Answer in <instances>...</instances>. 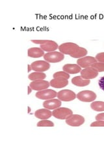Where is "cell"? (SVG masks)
<instances>
[{
	"mask_svg": "<svg viewBox=\"0 0 104 156\" xmlns=\"http://www.w3.org/2000/svg\"><path fill=\"white\" fill-rule=\"evenodd\" d=\"M31 42L36 44H40V48L44 51L52 52L59 49L58 44L51 40H31Z\"/></svg>",
	"mask_w": 104,
	"mask_h": 156,
	"instance_id": "1",
	"label": "cell"
},
{
	"mask_svg": "<svg viewBox=\"0 0 104 156\" xmlns=\"http://www.w3.org/2000/svg\"><path fill=\"white\" fill-rule=\"evenodd\" d=\"M73 115L72 111L66 107H59L52 112V116L60 120H66Z\"/></svg>",
	"mask_w": 104,
	"mask_h": 156,
	"instance_id": "2",
	"label": "cell"
},
{
	"mask_svg": "<svg viewBox=\"0 0 104 156\" xmlns=\"http://www.w3.org/2000/svg\"><path fill=\"white\" fill-rule=\"evenodd\" d=\"M80 47L77 44L73 42H66L63 43L59 46V51L64 55H72L73 53L76 52L77 48Z\"/></svg>",
	"mask_w": 104,
	"mask_h": 156,
	"instance_id": "3",
	"label": "cell"
},
{
	"mask_svg": "<svg viewBox=\"0 0 104 156\" xmlns=\"http://www.w3.org/2000/svg\"><path fill=\"white\" fill-rule=\"evenodd\" d=\"M44 58L46 61L49 63H57L62 61L64 58V55L61 52L58 51H52L48 52L44 55Z\"/></svg>",
	"mask_w": 104,
	"mask_h": 156,
	"instance_id": "4",
	"label": "cell"
},
{
	"mask_svg": "<svg viewBox=\"0 0 104 156\" xmlns=\"http://www.w3.org/2000/svg\"><path fill=\"white\" fill-rule=\"evenodd\" d=\"M96 94L92 90H83L77 94V98L83 102H92L96 99Z\"/></svg>",
	"mask_w": 104,
	"mask_h": 156,
	"instance_id": "5",
	"label": "cell"
},
{
	"mask_svg": "<svg viewBox=\"0 0 104 156\" xmlns=\"http://www.w3.org/2000/svg\"><path fill=\"white\" fill-rule=\"evenodd\" d=\"M76 94L71 90L64 89L57 92V98L63 101H71L76 99Z\"/></svg>",
	"mask_w": 104,
	"mask_h": 156,
	"instance_id": "6",
	"label": "cell"
},
{
	"mask_svg": "<svg viewBox=\"0 0 104 156\" xmlns=\"http://www.w3.org/2000/svg\"><path fill=\"white\" fill-rule=\"evenodd\" d=\"M35 96L40 100H48L55 98L56 96H57V92L52 89H45L38 91L35 94Z\"/></svg>",
	"mask_w": 104,
	"mask_h": 156,
	"instance_id": "7",
	"label": "cell"
},
{
	"mask_svg": "<svg viewBox=\"0 0 104 156\" xmlns=\"http://www.w3.org/2000/svg\"><path fill=\"white\" fill-rule=\"evenodd\" d=\"M31 66L32 68V70L34 71L44 72L49 69L50 65L46 61H36L31 63Z\"/></svg>",
	"mask_w": 104,
	"mask_h": 156,
	"instance_id": "8",
	"label": "cell"
},
{
	"mask_svg": "<svg viewBox=\"0 0 104 156\" xmlns=\"http://www.w3.org/2000/svg\"><path fill=\"white\" fill-rule=\"evenodd\" d=\"M85 118L83 116L80 115H72L68 119H66V123L70 126L78 127L85 123Z\"/></svg>",
	"mask_w": 104,
	"mask_h": 156,
	"instance_id": "9",
	"label": "cell"
},
{
	"mask_svg": "<svg viewBox=\"0 0 104 156\" xmlns=\"http://www.w3.org/2000/svg\"><path fill=\"white\" fill-rule=\"evenodd\" d=\"M97 61L96 59V58L92 56H85L84 57L79 58L77 61V63L79 66L81 68H85L91 67L92 65H93L94 63H95Z\"/></svg>",
	"mask_w": 104,
	"mask_h": 156,
	"instance_id": "10",
	"label": "cell"
},
{
	"mask_svg": "<svg viewBox=\"0 0 104 156\" xmlns=\"http://www.w3.org/2000/svg\"><path fill=\"white\" fill-rule=\"evenodd\" d=\"M29 86L34 90L41 91L42 90H45L48 89V87L50 86L49 82L45 80H37L32 81Z\"/></svg>",
	"mask_w": 104,
	"mask_h": 156,
	"instance_id": "11",
	"label": "cell"
},
{
	"mask_svg": "<svg viewBox=\"0 0 104 156\" xmlns=\"http://www.w3.org/2000/svg\"><path fill=\"white\" fill-rule=\"evenodd\" d=\"M98 76V72L92 67L85 68V69L81 71V76H82L83 78L85 80H90L92 79H95Z\"/></svg>",
	"mask_w": 104,
	"mask_h": 156,
	"instance_id": "12",
	"label": "cell"
},
{
	"mask_svg": "<svg viewBox=\"0 0 104 156\" xmlns=\"http://www.w3.org/2000/svg\"><path fill=\"white\" fill-rule=\"evenodd\" d=\"M61 101L59 99H50L43 102V106L44 108L49 110L57 109L61 107Z\"/></svg>",
	"mask_w": 104,
	"mask_h": 156,
	"instance_id": "13",
	"label": "cell"
},
{
	"mask_svg": "<svg viewBox=\"0 0 104 156\" xmlns=\"http://www.w3.org/2000/svg\"><path fill=\"white\" fill-rule=\"evenodd\" d=\"M34 116L41 120H47L52 116V112L48 109H38L34 113Z\"/></svg>",
	"mask_w": 104,
	"mask_h": 156,
	"instance_id": "14",
	"label": "cell"
},
{
	"mask_svg": "<svg viewBox=\"0 0 104 156\" xmlns=\"http://www.w3.org/2000/svg\"><path fill=\"white\" fill-rule=\"evenodd\" d=\"M49 84L52 87L60 89L66 87L68 85V81L64 78H53L49 82Z\"/></svg>",
	"mask_w": 104,
	"mask_h": 156,
	"instance_id": "15",
	"label": "cell"
},
{
	"mask_svg": "<svg viewBox=\"0 0 104 156\" xmlns=\"http://www.w3.org/2000/svg\"><path fill=\"white\" fill-rule=\"evenodd\" d=\"M63 69L69 74H76L81 71V68L77 64H66L63 66Z\"/></svg>",
	"mask_w": 104,
	"mask_h": 156,
	"instance_id": "16",
	"label": "cell"
},
{
	"mask_svg": "<svg viewBox=\"0 0 104 156\" xmlns=\"http://www.w3.org/2000/svg\"><path fill=\"white\" fill-rule=\"evenodd\" d=\"M28 56L32 58H39L44 55V51L41 48H31L27 51Z\"/></svg>",
	"mask_w": 104,
	"mask_h": 156,
	"instance_id": "17",
	"label": "cell"
},
{
	"mask_svg": "<svg viewBox=\"0 0 104 156\" xmlns=\"http://www.w3.org/2000/svg\"><path fill=\"white\" fill-rule=\"evenodd\" d=\"M72 83L77 87H85L91 83V81L84 79L82 76H76L72 79Z\"/></svg>",
	"mask_w": 104,
	"mask_h": 156,
	"instance_id": "18",
	"label": "cell"
},
{
	"mask_svg": "<svg viewBox=\"0 0 104 156\" xmlns=\"http://www.w3.org/2000/svg\"><path fill=\"white\" fill-rule=\"evenodd\" d=\"M46 77V75L45 73L43 72H34L31 73L29 75L28 78L29 80H31L33 81H37V80H43Z\"/></svg>",
	"mask_w": 104,
	"mask_h": 156,
	"instance_id": "19",
	"label": "cell"
},
{
	"mask_svg": "<svg viewBox=\"0 0 104 156\" xmlns=\"http://www.w3.org/2000/svg\"><path fill=\"white\" fill-rule=\"evenodd\" d=\"M87 53H88V51L85 48L80 46L77 48V50L76 51V52L73 53L72 55H70V57L73 58H80L85 57L87 55Z\"/></svg>",
	"mask_w": 104,
	"mask_h": 156,
	"instance_id": "20",
	"label": "cell"
},
{
	"mask_svg": "<svg viewBox=\"0 0 104 156\" xmlns=\"http://www.w3.org/2000/svg\"><path fill=\"white\" fill-rule=\"evenodd\" d=\"M91 109L95 111H104V101H92L91 104Z\"/></svg>",
	"mask_w": 104,
	"mask_h": 156,
	"instance_id": "21",
	"label": "cell"
},
{
	"mask_svg": "<svg viewBox=\"0 0 104 156\" xmlns=\"http://www.w3.org/2000/svg\"><path fill=\"white\" fill-rule=\"evenodd\" d=\"M53 77V78H64V79L68 80L70 78V74L64 71H60L54 73Z\"/></svg>",
	"mask_w": 104,
	"mask_h": 156,
	"instance_id": "22",
	"label": "cell"
},
{
	"mask_svg": "<svg viewBox=\"0 0 104 156\" xmlns=\"http://www.w3.org/2000/svg\"><path fill=\"white\" fill-rule=\"evenodd\" d=\"M38 127H53L54 123L52 121L48 120H43L39 121L37 125Z\"/></svg>",
	"mask_w": 104,
	"mask_h": 156,
	"instance_id": "23",
	"label": "cell"
},
{
	"mask_svg": "<svg viewBox=\"0 0 104 156\" xmlns=\"http://www.w3.org/2000/svg\"><path fill=\"white\" fill-rule=\"evenodd\" d=\"M91 67L95 68V69L98 72H104V63L103 62H96L95 63H94L93 65H92Z\"/></svg>",
	"mask_w": 104,
	"mask_h": 156,
	"instance_id": "24",
	"label": "cell"
},
{
	"mask_svg": "<svg viewBox=\"0 0 104 156\" xmlns=\"http://www.w3.org/2000/svg\"><path fill=\"white\" fill-rule=\"evenodd\" d=\"M96 59L99 62L104 63V52L99 53L96 55Z\"/></svg>",
	"mask_w": 104,
	"mask_h": 156,
	"instance_id": "25",
	"label": "cell"
},
{
	"mask_svg": "<svg viewBox=\"0 0 104 156\" xmlns=\"http://www.w3.org/2000/svg\"><path fill=\"white\" fill-rule=\"evenodd\" d=\"M91 127H104V121L96 120L91 124Z\"/></svg>",
	"mask_w": 104,
	"mask_h": 156,
	"instance_id": "26",
	"label": "cell"
},
{
	"mask_svg": "<svg viewBox=\"0 0 104 156\" xmlns=\"http://www.w3.org/2000/svg\"><path fill=\"white\" fill-rule=\"evenodd\" d=\"M98 85H99V87H100V89L104 91V76L102 77L100 79V80H99Z\"/></svg>",
	"mask_w": 104,
	"mask_h": 156,
	"instance_id": "27",
	"label": "cell"
},
{
	"mask_svg": "<svg viewBox=\"0 0 104 156\" xmlns=\"http://www.w3.org/2000/svg\"><path fill=\"white\" fill-rule=\"evenodd\" d=\"M95 119L96 120H102V121H104V113H100L96 116Z\"/></svg>",
	"mask_w": 104,
	"mask_h": 156,
	"instance_id": "28",
	"label": "cell"
},
{
	"mask_svg": "<svg viewBox=\"0 0 104 156\" xmlns=\"http://www.w3.org/2000/svg\"><path fill=\"white\" fill-rule=\"evenodd\" d=\"M27 89H28V92H27V93H28V94H30L31 92H32V90H33V89H31L30 86H29V87H27Z\"/></svg>",
	"mask_w": 104,
	"mask_h": 156,
	"instance_id": "29",
	"label": "cell"
},
{
	"mask_svg": "<svg viewBox=\"0 0 104 156\" xmlns=\"http://www.w3.org/2000/svg\"><path fill=\"white\" fill-rule=\"evenodd\" d=\"M31 70H32V68H31V65H28V72H30Z\"/></svg>",
	"mask_w": 104,
	"mask_h": 156,
	"instance_id": "30",
	"label": "cell"
},
{
	"mask_svg": "<svg viewBox=\"0 0 104 156\" xmlns=\"http://www.w3.org/2000/svg\"><path fill=\"white\" fill-rule=\"evenodd\" d=\"M30 112H31V107L28 106V113H30Z\"/></svg>",
	"mask_w": 104,
	"mask_h": 156,
	"instance_id": "31",
	"label": "cell"
}]
</instances>
